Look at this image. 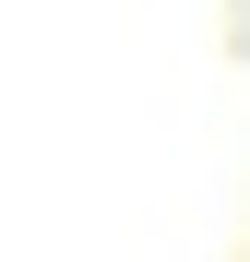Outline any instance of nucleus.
<instances>
[]
</instances>
